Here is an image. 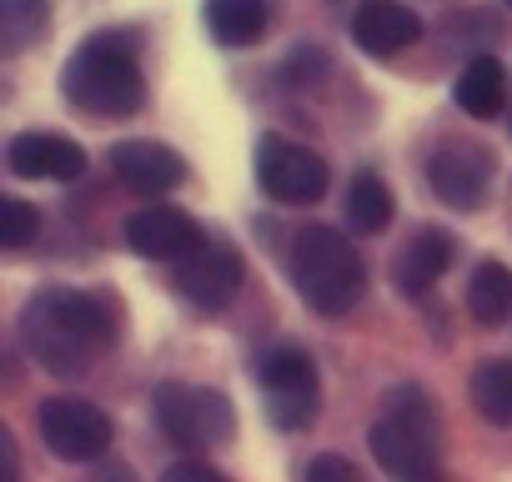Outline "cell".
Segmentation results:
<instances>
[{
  "instance_id": "cell-1",
  "label": "cell",
  "mask_w": 512,
  "mask_h": 482,
  "mask_svg": "<svg viewBox=\"0 0 512 482\" xmlns=\"http://www.w3.org/2000/svg\"><path fill=\"white\" fill-rule=\"evenodd\" d=\"M116 342V312L91 297V292H71V287H51L36 292L21 312V347L31 352V362L51 377H86Z\"/></svg>"
},
{
  "instance_id": "cell-2",
  "label": "cell",
  "mask_w": 512,
  "mask_h": 482,
  "mask_svg": "<svg viewBox=\"0 0 512 482\" xmlns=\"http://www.w3.org/2000/svg\"><path fill=\"white\" fill-rule=\"evenodd\" d=\"M61 96L96 116V121H121V116H136L146 106V76H141V61L136 51L116 36V31H101L91 36L86 46L71 51V61L61 66Z\"/></svg>"
},
{
  "instance_id": "cell-3",
  "label": "cell",
  "mask_w": 512,
  "mask_h": 482,
  "mask_svg": "<svg viewBox=\"0 0 512 482\" xmlns=\"http://www.w3.org/2000/svg\"><path fill=\"white\" fill-rule=\"evenodd\" d=\"M437 437H442V422H437L432 397L417 382H407V387L387 392V402L367 432V447L387 477L427 482V477H437V452H442Z\"/></svg>"
},
{
  "instance_id": "cell-4",
  "label": "cell",
  "mask_w": 512,
  "mask_h": 482,
  "mask_svg": "<svg viewBox=\"0 0 512 482\" xmlns=\"http://www.w3.org/2000/svg\"><path fill=\"white\" fill-rule=\"evenodd\" d=\"M292 287L317 317H347L362 297V257L332 226H307L292 241Z\"/></svg>"
},
{
  "instance_id": "cell-5",
  "label": "cell",
  "mask_w": 512,
  "mask_h": 482,
  "mask_svg": "<svg viewBox=\"0 0 512 482\" xmlns=\"http://www.w3.org/2000/svg\"><path fill=\"white\" fill-rule=\"evenodd\" d=\"M151 417L161 427V437L181 452H201V447H226L236 432V412L226 402V392L216 387H186V382H161L151 392Z\"/></svg>"
},
{
  "instance_id": "cell-6",
  "label": "cell",
  "mask_w": 512,
  "mask_h": 482,
  "mask_svg": "<svg viewBox=\"0 0 512 482\" xmlns=\"http://www.w3.org/2000/svg\"><path fill=\"white\" fill-rule=\"evenodd\" d=\"M262 382V407L272 417V427L282 432H302L312 427L317 407H322V382H317V362L302 347H272L256 367Z\"/></svg>"
},
{
  "instance_id": "cell-7",
  "label": "cell",
  "mask_w": 512,
  "mask_h": 482,
  "mask_svg": "<svg viewBox=\"0 0 512 482\" xmlns=\"http://www.w3.org/2000/svg\"><path fill=\"white\" fill-rule=\"evenodd\" d=\"M492 181H497V156H492L487 146H477V141L452 136V141H442V146L427 156V186H432V196H437L442 206H452V211H477V206H487Z\"/></svg>"
},
{
  "instance_id": "cell-8",
  "label": "cell",
  "mask_w": 512,
  "mask_h": 482,
  "mask_svg": "<svg viewBox=\"0 0 512 482\" xmlns=\"http://www.w3.org/2000/svg\"><path fill=\"white\" fill-rule=\"evenodd\" d=\"M36 427H41V442L61 457V462H96L111 452V417L86 402V397H46L36 407Z\"/></svg>"
},
{
  "instance_id": "cell-9",
  "label": "cell",
  "mask_w": 512,
  "mask_h": 482,
  "mask_svg": "<svg viewBox=\"0 0 512 482\" xmlns=\"http://www.w3.org/2000/svg\"><path fill=\"white\" fill-rule=\"evenodd\" d=\"M256 181L282 206H312L327 191V161L287 136H262L256 141Z\"/></svg>"
},
{
  "instance_id": "cell-10",
  "label": "cell",
  "mask_w": 512,
  "mask_h": 482,
  "mask_svg": "<svg viewBox=\"0 0 512 482\" xmlns=\"http://www.w3.org/2000/svg\"><path fill=\"white\" fill-rule=\"evenodd\" d=\"M246 282V267H241V252L226 247V241H201L191 257L176 262V292L181 302H191L196 312H226L236 302Z\"/></svg>"
},
{
  "instance_id": "cell-11",
  "label": "cell",
  "mask_w": 512,
  "mask_h": 482,
  "mask_svg": "<svg viewBox=\"0 0 512 482\" xmlns=\"http://www.w3.org/2000/svg\"><path fill=\"white\" fill-rule=\"evenodd\" d=\"M121 236H126V247L146 262H181L206 241L201 226L181 206H141L136 216H126Z\"/></svg>"
},
{
  "instance_id": "cell-12",
  "label": "cell",
  "mask_w": 512,
  "mask_h": 482,
  "mask_svg": "<svg viewBox=\"0 0 512 482\" xmlns=\"http://www.w3.org/2000/svg\"><path fill=\"white\" fill-rule=\"evenodd\" d=\"M6 166L21 181H76L86 176V151L56 131H21L6 146Z\"/></svg>"
},
{
  "instance_id": "cell-13",
  "label": "cell",
  "mask_w": 512,
  "mask_h": 482,
  "mask_svg": "<svg viewBox=\"0 0 512 482\" xmlns=\"http://www.w3.org/2000/svg\"><path fill=\"white\" fill-rule=\"evenodd\" d=\"M111 171L121 176V186H131L136 196H166L186 181V161L161 146V141H121L111 146Z\"/></svg>"
},
{
  "instance_id": "cell-14",
  "label": "cell",
  "mask_w": 512,
  "mask_h": 482,
  "mask_svg": "<svg viewBox=\"0 0 512 482\" xmlns=\"http://www.w3.org/2000/svg\"><path fill=\"white\" fill-rule=\"evenodd\" d=\"M452 267V236L442 226H422L402 241V252L392 257V287L402 297H422L442 282V272Z\"/></svg>"
},
{
  "instance_id": "cell-15",
  "label": "cell",
  "mask_w": 512,
  "mask_h": 482,
  "mask_svg": "<svg viewBox=\"0 0 512 482\" xmlns=\"http://www.w3.org/2000/svg\"><path fill=\"white\" fill-rule=\"evenodd\" d=\"M417 36H422V21L402 0H362L352 16V41L367 56H397V51L417 46Z\"/></svg>"
},
{
  "instance_id": "cell-16",
  "label": "cell",
  "mask_w": 512,
  "mask_h": 482,
  "mask_svg": "<svg viewBox=\"0 0 512 482\" xmlns=\"http://www.w3.org/2000/svg\"><path fill=\"white\" fill-rule=\"evenodd\" d=\"M452 96H457V106H462L467 116H477V121L502 116V111H507V71H502V61L477 51V56L462 66Z\"/></svg>"
},
{
  "instance_id": "cell-17",
  "label": "cell",
  "mask_w": 512,
  "mask_h": 482,
  "mask_svg": "<svg viewBox=\"0 0 512 482\" xmlns=\"http://www.w3.org/2000/svg\"><path fill=\"white\" fill-rule=\"evenodd\" d=\"M272 26V11L267 0H206V31L221 41V46H256Z\"/></svg>"
},
{
  "instance_id": "cell-18",
  "label": "cell",
  "mask_w": 512,
  "mask_h": 482,
  "mask_svg": "<svg viewBox=\"0 0 512 482\" xmlns=\"http://www.w3.org/2000/svg\"><path fill=\"white\" fill-rule=\"evenodd\" d=\"M467 312L477 327H502L512 317V272L502 262H477L472 282H467Z\"/></svg>"
},
{
  "instance_id": "cell-19",
  "label": "cell",
  "mask_w": 512,
  "mask_h": 482,
  "mask_svg": "<svg viewBox=\"0 0 512 482\" xmlns=\"http://www.w3.org/2000/svg\"><path fill=\"white\" fill-rule=\"evenodd\" d=\"M467 397H472V407H477L482 422L512 427V362H482V367H472Z\"/></svg>"
},
{
  "instance_id": "cell-20",
  "label": "cell",
  "mask_w": 512,
  "mask_h": 482,
  "mask_svg": "<svg viewBox=\"0 0 512 482\" xmlns=\"http://www.w3.org/2000/svg\"><path fill=\"white\" fill-rule=\"evenodd\" d=\"M51 26V0H0V56L31 51Z\"/></svg>"
},
{
  "instance_id": "cell-21",
  "label": "cell",
  "mask_w": 512,
  "mask_h": 482,
  "mask_svg": "<svg viewBox=\"0 0 512 482\" xmlns=\"http://www.w3.org/2000/svg\"><path fill=\"white\" fill-rule=\"evenodd\" d=\"M392 191H387V181L377 176V171H357L352 176V186H347V221L362 231V236H377V231H387L392 226Z\"/></svg>"
},
{
  "instance_id": "cell-22",
  "label": "cell",
  "mask_w": 512,
  "mask_h": 482,
  "mask_svg": "<svg viewBox=\"0 0 512 482\" xmlns=\"http://www.w3.org/2000/svg\"><path fill=\"white\" fill-rule=\"evenodd\" d=\"M0 216H6V226H0V247H6V252L31 247V236L41 231L36 206H31V201H21V196H6V201H0Z\"/></svg>"
},
{
  "instance_id": "cell-23",
  "label": "cell",
  "mask_w": 512,
  "mask_h": 482,
  "mask_svg": "<svg viewBox=\"0 0 512 482\" xmlns=\"http://www.w3.org/2000/svg\"><path fill=\"white\" fill-rule=\"evenodd\" d=\"M307 477H312V482H352L357 467H352L347 457H337V452H322V457L307 462Z\"/></svg>"
},
{
  "instance_id": "cell-24",
  "label": "cell",
  "mask_w": 512,
  "mask_h": 482,
  "mask_svg": "<svg viewBox=\"0 0 512 482\" xmlns=\"http://www.w3.org/2000/svg\"><path fill=\"white\" fill-rule=\"evenodd\" d=\"M322 71H327V56H317V51H297V56L287 61V81H292V86H312Z\"/></svg>"
},
{
  "instance_id": "cell-25",
  "label": "cell",
  "mask_w": 512,
  "mask_h": 482,
  "mask_svg": "<svg viewBox=\"0 0 512 482\" xmlns=\"http://www.w3.org/2000/svg\"><path fill=\"white\" fill-rule=\"evenodd\" d=\"M166 482H226V477L211 462H201V457H181V462H171Z\"/></svg>"
},
{
  "instance_id": "cell-26",
  "label": "cell",
  "mask_w": 512,
  "mask_h": 482,
  "mask_svg": "<svg viewBox=\"0 0 512 482\" xmlns=\"http://www.w3.org/2000/svg\"><path fill=\"white\" fill-rule=\"evenodd\" d=\"M507 131H512V86H507Z\"/></svg>"
},
{
  "instance_id": "cell-27",
  "label": "cell",
  "mask_w": 512,
  "mask_h": 482,
  "mask_svg": "<svg viewBox=\"0 0 512 482\" xmlns=\"http://www.w3.org/2000/svg\"><path fill=\"white\" fill-rule=\"evenodd\" d=\"M507 6H512V0H507Z\"/></svg>"
}]
</instances>
